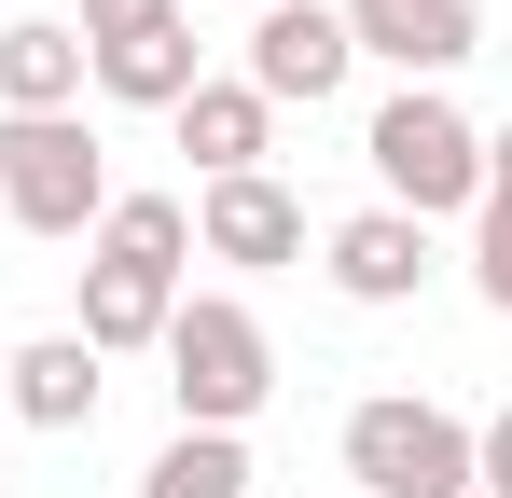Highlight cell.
<instances>
[{"label": "cell", "mask_w": 512, "mask_h": 498, "mask_svg": "<svg viewBox=\"0 0 512 498\" xmlns=\"http://www.w3.org/2000/svg\"><path fill=\"white\" fill-rule=\"evenodd\" d=\"M84 83H97V56H84L70 14H14L0 28V111H84Z\"/></svg>", "instance_id": "9c48e42d"}, {"label": "cell", "mask_w": 512, "mask_h": 498, "mask_svg": "<svg viewBox=\"0 0 512 498\" xmlns=\"http://www.w3.org/2000/svg\"><path fill=\"white\" fill-rule=\"evenodd\" d=\"M167 125H180V153H194V180H263V153H277V111H263L250 83H194Z\"/></svg>", "instance_id": "30bf717a"}, {"label": "cell", "mask_w": 512, "mask_h": 498, "mask_svg": "<svg viewBox=\"0 0 512 498\" xmlns=\"http://www.w3.org/2000/svg\"><path fill=\"white\" fill-rule=\"evenodd\" d=\"M250 14H263V0H250Z\"/></svg>", "instance_id": "7402d4cb"}, {"label": "cell", "mask_w": 512, "mask_h": 498, "mask_svg": "<svg viewBox=\"0 0 512 498\" xmlns=\"http://www.w3.org/2000/svg\"><path fill=\"white\" fill-rule=\"evenodd\" d=\"M111 208V153L84 111H0V222L14 236H97Z\"/></svg>", "instance_id": "3957f363"}, {"label": "cell", "mask_w": 512, "mask_h": 498, "mask_svg": "<svg viewBox=\"0 0 512 498\" xmlns=\"http://www.w3.org/2000/svg\"><path fill=\"white\" fill-rule=\"evenodd\" d=\"M471 291L512 319V194H485V208H471Z\"/></svg>", "instance_id": "2e32d148"}, {"label": "cell", "mask_w": 512, "mask_h": 498, "mask_svg": "<svg viewBox=\"0 0 512 498\" xmlns=\"http://www.w3.org/2000/svg\"><path fill=\"white\" fill-rule=\"evenodd\" d=\"M180 0H70V28H84V42H125V28H167Z\"/></svg>", "instance_id": "e0dca14e"}, {"label": "cell", "mask_w": 512, "mask_h": 498, "mask_svg": "<svg viewBox=\"0 0 512 498\" xmlns=\"http://www.w3.org/2000/svg\"><path fill=\"white\" fill-rule=\"evenodd\" d=\"M167 319H180V277H139V263H84V346L97 360H125V346H167Z\"/></svg>", "instance_id": "4fadbf2b"}, {"label": "cell", "mask_w": 512, "mask_h": 498, "mask_svg": "<svg viewBox=\"0 0 512 498\" xmlns=\"http://www.w3.org/2000/svg\"><path fill=\"white\" fill-rule=\"evenodd\" d=\"M0 415H14V346H0Z\"/></svg>", "instance_id": "ffe728a7"}, {"label": "cell", "mask_w": 512, "mask_h": 498, "mask_svg": "<svg viewBox=\"0 0 512 498\" xmlns=\"http://www.w3.org/2000/svg\"><path fill=\"white\" fill-rule=\"evenodd\" d=\"M180 249H194V208H180V194H111V208H97V263L180 277Z\"/></svg>", "instance_id": "5bb4252c"}, {"label": "cell", "mask_w": 512, "mask_h": 498, "mask_svg": "<svg viewBox=\"0 0 512 498\" xmlns=\"http://www.w3.org/2000/svg\"><path fill=\"white\" fill-rule=\"evenodd\" d=\"M139 498H250V429H167Z\"/></svg>", "instance_id": "9a60e30c"}, {"label": "cell", "mask_w": 512, "mask_h": 498, "mask_svg": "<svg viewBox=\"0 0 512 498\" xmlns=\"http://www.w3.org/2000/svg\"><path fill=\"white\" fill-rule=\"evenodd\" d=\"M84 56H97V97H125V111H180V97L208 83L180 14H167V28H125V42H84Z\"/></svg>", "instance_id": "7c38bea8"}, {"label": "cell", "mask_w": 512, "mask_h": 498, "mask_svg": "<svg viewBox=\"0 0 512 498\" xmlns=\"http://www.w3.org/2000/svg\"><path fill=\"white\" fill-rule=\"evenodd\" d=\"M346 70H360V42H346L333 0H263V14H250V70H236V83H250L263 111H319Z\"/></svg>", "instance_id": "5b68a950"}, {"label": "cell", "mask_w": 512, "mask_h": 498, "mask_svg": "<svg viewBox=\"0 0 512 498\" xmlns=\"http://www.w3.org/2000/svg\"><path fill=\"white\" fill-rule=\"evenodd\" d=\"M485 194H512V125H499V139H485Z\"/></svg>", "instance_id": "d6986e66"}, {"label": "cell", "mask_w": 512, "mask_h": 498, "mask_svg": "<svg viewBox=\"0 0 512 498\" xmlns=\"http://www.w3.org/2000/svg\"><path fill=\"white\" fill-rule=\"evenodd\" d=\"M346 485L360 498H471V415L416 402V388L346 402Z\"/></svg>", "instance_id": "277c9868"}, {"label": "cell", "mask_w": 512, "mask_h": 498, "mask_svg": "<svg viewBox=\"0 0 512 498\" xmlns=\"http://www.w3.org/2000/svg\"><path fill=\"white\" fill-rule=\"evenodd\" d=\"M471 498H512V402L471 429Z\"/></svg>", "instance_id": "ac0fdd59"}, {"label": "cell", "mask_w": 512, "mask_h": 498, "mask_svg": "<svg viewBox=\"0 0 512 498\" xmlns=\"http://www.w3.org/2000/svg\"><path fill=\"white\" fill-rule=\"evenodd\" d=\"M333 14H346V42L388 56L402 83H443V70L485 56V14H471V0H333Z\"/></svg>", "instance_id": "8992f818"}, {"label": "cell", "mask_w": 512, "mask_h": 498, "mask_svg": "<svg viewBox=\"0 0 512 498\" xmlns=\"http://www.w3.org/2000/svg\"><path fill=\"white\" fill-rule=\"evenodd\" d=\"M319 277H333L346 305H416V291H429V222H402V208H346L333 236H319Z\"/></svg>", "instance_id": "ba28073f"}, {"label": "cell", "mask_w": 512, "mask_h": 498, "mask_svg": "<svg viewBox=\"0 0 512 498\" xmlns=\"http://www.w3.org/2000/svg\"><path fill=\"white\" fill-rule=\"evenodd\" d=\"M360 153H374V208H402V222L485 208V125H471L443 83H402V97L360 125Z\"/></svg>", "instance_id": "6da1fadb"}, {"label": "cell", "mask_w": 512, "mask_h": 498, "mask_svg": "<svg viewBox=\"0 0 512 498\" xmlns=\"http://www.w3.org/2000/svg\"><path fill=\"white\" fill-rule=\"evenodd\" d=\"M194 249H208V263H305V194H291V180H277V166H263V180H208V194H194Z\"/></svg>", "instance_id": "52a82bcc"}, {"label": "cell", "mask_w": 512, "mask_h": 498, "mask_svg": "<svg viewBox=\"0 0 512 498\" xmlns=\"http://www.w3.org/2000/svg\"><path fill=\"white\" fill-rule=\"evenodd\" d=\"M167 402H180V429H250L277 402V332L236 291H194L167 319Z\"/></svg>", "instance_id": "7a4b0ae2"}, {"label": "cell", "mask_w": 512, "mask_h": 498, "mask_svg": "<svg viewBox=\"0 0 512 498\" xmlns=\"http://www.w3.org/2000/svg\"><path fill=\"white\" fill-rule=\"evenodd\" d=\"M97 388H111V360L84 332H28L14 346V429H97Z\"/></svg>", "instance_id": "8fae6325"}, {"label": "cell", "mask_w": 512, "mask_h": 498, "mask_svg": "<svg viewBox=\"0 0 512 498\" xmlns=\"http://www.w3.org/2000/svg\"><path fill=\"white\" fill-rule=\"evenodd\" d=\"M0 14H14V0H0Z\"/></svg>", "instance_id": "44dd1931"}]
</instances>
